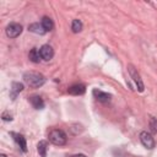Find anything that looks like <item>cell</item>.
<instances>
[{"label": "cell", "mask_w": 157, "mask_h": 157, "mask_svg": "<svg viewBox=\"0 0 157 157\" xmlns=\"http://www.w3.org/2000/svg\"><path fill=\"white\" fill-rule=\"evenodd\" d=\"M12 136H15V140L17 142V145L20 146V148L23 151V152H27V144H26V139L20 135V134H12Z\"/></svg>", "instance_id": "11"}, {"label": "cell", "mask_w": 157, "mask_h": 157, "mask_svg": "<svg viewBox=\"0 0 157 157\" xmlns=\"http://www.w3.org/2000/svg\"><path fill=\"white\" fill-rule=\"evenodd\" d=\"M85 90H86V88H85L83 85L76 83V85L70 86L69 90H67V92H69L70 94H72V96H78V94H83V93H85Z\"/></svg>", "instance_id": "8"}, {"label": "cell", "mask_w": 157, "mask_h": 157, "mask_svg": "<svg viewBox=\"0 0 157 157\" xmlns=\"http://www.w3.org/2000/svg\"><path fill=\"white\" fill-rule=\"evenodd\" d=\"M148 126H150V130H151V132L156 134V132H157V119H156V118H153V117H151V118H150V123H148Z\"/></svg>", "instance_id": "17"}, {"label": "cell", "mask_w": 157, "mask_h": 157, "mask_svg": "<svg viewBox=\"0 0 157 157\" xmlns=\"http://www.w3.org/2000/svg\"><path fill=\"white\" fill-rule=\"evenodd\" d=\"M128 71H129V74H130V77H131V78H132V81L135 82V85H136L137 90H139L140 92H142L145 87H144V82H142V80H141L140 74L137 72V70H136L132 65H128Z\"/></svg>", "instance_id": "3"}, {"label": "cell", "mask_w": 157, "mask_h": 157, "mask_svg": "<svg viewBox=\"0 0 157 157\" xmlns=\"http://www.w3.org/2000/svg\"><path fill=\"white\" fill-rule=\"evenodd\" d=\"M93 96L96 97L97 101H99V102H102V103H107V102H109L110 98H112V96H110L109 93H105V92L99 91V90H93Z\"/></svg>", "instance_id": "7"}, {"label": "cell", "mask_w": 157, "mask_h": 157, "mask_svg": "<svg viewBox=\"0 0 157 157\" xmlns=\"http://www.w3.org/2000/svg\"><path fill=\"white\" fill-rule=\"evenodd\" d=\"M71 29L74 33H78L82 29V22L80 20H74L71 23Z\"/></svg>", "instance_id": "16"}, {"label": "cell", "mask_w": 157, "mask_h": 157, "mask_svg": "<svg viewBox=\"0 0 157 157\" xmlns=\"http://www.w3.org/2000/svg\"><path fill=\"white\" fill-rule=\"evenodd\" d=\"M40 25L43 26V28L45 29V32H48V31H52V29H53V27H54L52 18H49L48 16H44V17L42 18V22H40Z\"/></svg>", "instance_id": "12"}, {"label": "cell", "mask_w": 157, "mask_h": 157, "mask_svg": "<svg viewBox=\"0 0 157 157\" xmlns=\"http://www.w3.org/2000/svg\"><path fill=\"white\" fill-rule=\"evenodd\" d=\"M22 32V26L20 23H10L6 27V34L10 38H16L21 34Z\"/></svg>", "instance_id": "5"}, {"label": "cell", "mask_w": 157, "mask_h": 157, "mask_svg": "<svg viewBox=\"0 0 157 157\" xmlns=\"http://www.w3.org/2000/svg\"><path fill=\"white\" fill-rule=\"evenodd\" d=\"M31 104L33 105V108L36 109H43L44 108V101L39 97V96H33L31 97Z\"/></svg>", "instance_id": "10"}, {"label": "cell", "mask_w": 157, "mask_h": 157, "mask_svg": "<svg viewBox=\"0 0 157 157\" xmlns=\"http://www.w3.org/2000/svg\"><path fill=\"white\" fill-rule=\"evenodd\" d=\"M23 81L29 86V87H33V88H37V87H40L44 85L45 82V78L42 74H38V72H26L23 75Z\"/></svg>", "instance_id": "1"}, {"label": "cell", "mask_w": 157, "mask_h": 157, "mask_svg": "<svg viewBox=\"0 0 157 157\" xmlns=\"http://www.w3.org/2000/svg\"><path fill=\"white\" fill-rule=\"evenodd\" d=\"M49 141L56 146H63L66 144V134L63 130L53 129L49 132Z\"/></svg>", "instance_id": "2"}, {"label": "cell", "mask_w": 157, "mask_h": 157, "mask_svg": "<svg viewBox=\"0 0 157 157\" xmlns=\"http://www.w3.org/2000/svg\"><path fill=\"white\" fill-rule=\"evenodd\" d=\"M39 54H40V58H42L43 60L49 61V60L53 58L54 52H53V48H52L50 45L44 44V45L40 47V49H39Z\"/></svg>", "instance_id": "6"}, {"label": "cell", "mask_w": 157, "mask_h": 157, "mask_svg": "<svg viewBox=\"0 0 157 157\" xmlns=\"http://www.w3.org/2000/svg\"><path fill=\"white\" fill-rule=\"evenodd\" d=\"M47 141H39L38 145H37V150H38V153L40 155V157H45L47 156Z\"/></svg>", "instance_id": "15"}, {"label": "cell", "mask_w": 157, "mask_h": 157, "mask_svg": "<svg viewBox=\"0 0 157 157\" xmlns=\"http://www.w3.org/2000/svg\"><path fill=\"white\" fill-rule=\"evenodd\" d=\"M23 90V85L20 82H12L11 88H10V97L11 99H15L17 97V94Z\"/></svg>", "instance_id": "9"}, {"label": "cell", "mask_w": 157, "mask_h": 157, "mask_svg": "<svg viewBox=\"0 0 157 157\" xmlns=\"http://www.w3.org/2000/svg\"><path fill=\"white\" fill-rule=\"evenodd\" d=\"M2 119H4V120H12L11 115H7V113H6V112L2 114Z\"/></svg>", "instance_id": "18"}, {"label": "cell", "mask_w": 157, "mask_h": 157, "mask_svg": "<svg viewBox=\"0 0 157 157\" xmlns=\"http://www.w3.org/2000/svg\"><path fill=\"white\" fill-rule=\"evenodd\" d=\"M140 141H141V144H142L146 148H148V150H151V148L155 147V139H153L152 135H151L150 132H147V131H141V132H140Z\"/></svg>", "instance_id": "4"}, {"label": "cell", "mask_w": 157, "mask_h": 157, "mask_svg": "<svg viewBox=\"0 0 157 157\" xmlns=\"http://www.w3.org/2000/svg\"><path fill=\"white\" fill-rule=\"evenodd\" d=\"M28 29L31 32H33V33H37V34H44L45 33V29L39 23H32V25H29L28 26Z\"/></svg>", "instance_id": "13"}, {"label": "cell", "mask_w": 157, "mask_h": 157, "mask_svg": "<svg viewBox=\"0 0 157 157\" xmlns=\"http://www.w3.org/2000/svg\"><path fill=\"white\" fill-rule=\"evenodd\" d=\"M71 157H86L85 155H82V153H78V155H72Z\"/></svg>", "instance_id": "19"}, {"label": "cell", "mask_w": 157, "mask_h": 157, "mask_svg": "<svg viewBox=\"0 0 157 157\" xmlns=\"http://www.w3.org/2000/svg\"><path fill=\"white\" fill-rule=\"evenodd\" d=\"M28 58H29V60H31V61H33V63H39V60H40L39 50H38L37 48H33V49L29 52Z\"/></svg>", "instance_id": "14"}]
</instances>
